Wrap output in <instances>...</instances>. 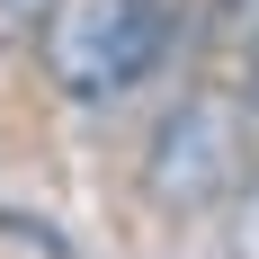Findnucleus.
Wrapping results in <instances>:
<instances>
[{
    "label": "nucleus",
    "instance_id": "f257e3e1",
    "mask_svg": "<svg viewBox=\"0 0 259 259\" xmlns=\"http://www.w3.org/2000/svg\"><path fill=\"white\" fill-rule=\"evenodd\" d=\"M45 72L63 99L99 107V99H125L134 80H152L179 45V18L161 0H63L45 18Z\"/></svg>",
    "mask_w": 259,
    "mask_h": 259
},
{
    "label": "nucleus",
    "instance_id": "f03ea898",
    "mask_svg": "<svg viewBox=\"0 0 259 259\" xmlns=\"http://www.w3.org/2000/svg\"><path fill=\"white\" fill-rule=\"evenodd\" d=\"M241 179H250V116H241V99L233 90H188V99L152 125V152H143L152 206L206 214V206H224Z\"/></svg>",
    "mask_w": 259,
    "mask_h": 259
},
{
    "label": "nucleus",
    "instance_id": "7ed1b4c3",
    "mask_svg": "<svg viewBox=\"0 0 259 259\" xmlns=\"http://www.w3.org/2000/svg\"><path fill=\"white\" fill-rule=\"evenodd\" d=\"M0 241H18V250H45V259H80L72 241L45 224V214H9V206H0Z\"/></svg>",
    "mask_w": 259,
    "mask_h": 259
},
{
    "label": "nucleus",
    "instance_id": "20e7f679",
    "mask_svg": "<svg viewBox=\"0 0 259 259\" xmlns=\"http://www.w3.org/2000/svg\"><path fill=\"white\" fill-rule=\"evenodd\" d=\"M54 9H63V0H0V36H18V45H27V36H45Z\"/></svg>",
    "mask_w": 259,
    "mask_h": 259
},
{
    "label": "nucleus",
    "instance_id": "39448f33",
    "mask_svg": "<svg viewBox=\"0 0 259 259\" xmlns=\"http://www.w3.org/2000/svg\"><path fill=\"white\" fill-rule=\"evenodd\" d=\"M214 27H241V36H259V0H206Z\"/></svg>",
    "mask_w": 259,
    "mask_h": 259
},
{
    "label": "nucleus",
    "instance_id": "423d86ee",
    "mask_svg": "<svg viewBox=\"0 0 259 259\" xmlns=\"http://www.w3.org/2000/svg\"><path fill=\"white\" fill-rule=\"evenodd\" d=\"M250 197H241V259H259V179H241Z\"/></svg>",
    "mask_w": 259,
    "mask_h": 259
},
{
    "label": "nucleus",
    "instance_id": "0eeeda50",
    "mask_svg": "<svg viewBox=\"0 0 259 259\" xmlns=\"http://www.w3.org/2000/svg\"><path fill=\"white\" fill-rule=\"evenodd\" d=\"M233 99H241V116L259 125V36H250V72H241V90H233Z\"/></svg>",
    "mask_w": 259,
    "mask_h": 259
}]
</instances>
